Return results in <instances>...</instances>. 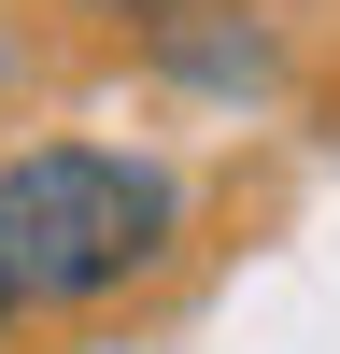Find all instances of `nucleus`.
I'll list each match as a JSON object with an SVG mask.
<instances>
[{
	"instance_id": "nucleus-1",
	"label": "nucleus",
	"mask_w": 340,
	"mask_h": 354,
	"mask_svg": "<svg viewBox=\"0 0 340 354\" xmlns=\"http://www.w3.org/2000/svg\"><path fill=\"white\" fill-rule=\"evenodd\" d=\"M185 255V170L142 142H15L0 156V312H100Z\"/></svg>"
},
{
	"instance_id": "nucleus-5",
	"label": "nucleus",
	"mask_w": 340,
	"mask_h": 354,
	"mask_svg": "<svg viewBox=\"0 0 340 354\" xmlns=\"http://www.w3.org/2000/svg\"><path fill=\"white\" fill-rule=\"evenodd\" d=\"M0 354H15V312H0Z\"/></svg>"
},
{
	"instance_id": "nucleus-3",
	"label": "nucleus",
	"mask_w": 340,
	"mask_h": 354,
	"mask_svg": "<svg viewBox=\"0 0 340 354\" xmlns=\"http://www.w3.org/2000/svg\"><path fill=\"white\" fill-rule=\"evenodd\" d=\"M71 15H100V28H142V43H156V28L185 15V0H71Z\"/></svg>"
},
{
	"instance_id": "nucleus-4",
	"label": "nucleus",
	"mask_w": 340,
	"mask_h": 354,
	"mask_svg": "<svg viewBox=\"0 0 340 354\" xmlns=\"http://www.w3.org/2000/svg\"><path fill=\"white\" fill-rule=\"evenodd\" d=\"M0 100H15V43H0Z\"/></svg>"
},
{
	"instance_id": "nucleus-2",
	"label": "nucleus",
	"mask_w": 340,
	"mask_h": 354,
	"mask_svg": "<svg viewBox=\"0 0 340 354\" xmlns=\"http://www.w3.org/2000/svg\"><path fill=\"white\" fill-rule=\"evenodd\" d=\"M156 71L213 85V100H270V85H283V43L241 15V0H185V15L156 28Z\"/></svg>"
}]
</instances>
